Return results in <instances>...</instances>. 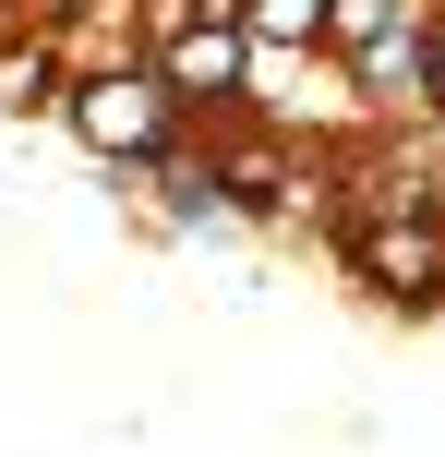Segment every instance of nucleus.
<instances>
[{"label":"nucleus","instance_id":"nucleus-3","mask_svg":"<svg viewBox=\"0 0 445 457\" xmlns=\"http://www.w3.org/2000/svg\"><path fill=\"white\" fill-rule=\"evenodd\" d=\"M265 37H313V0H265Z\"/></svg>","mask_w":445,"mask_h":457},{"label":"nucleus","instance_id":"nucleus-1","mask_svg":"<svg viewBox=\"0 0 445 457\" xmlns=\"http://www.w3.org/2000/svg\"><path fill=\"white\" fill-rule=\"evenodd\" d=\"M72 120H85V145H120V157H133V145H157V85H120L109 72V85H85Z\"/></svg>","mask_w":445,"mask_h":457},{"label":"nucleus","instance_id":"nucleus-2","mask_svg":"<svg viewBox=\"0 0 445 457\" xmlns=\"http://www.w3.org/2000/svg\"><path fill=\"white\" fill-rule=\"evenodd\" d=\"M229 72H241V48L217 37V24H205V37H181V48H169V85H193V96H205V85H229Z\"/></svg>","mask_w":445,"mask_h":457}]
</instances>
